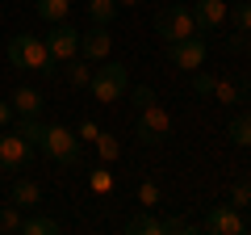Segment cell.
<instances>
[{
  "label": "cell",
  "instance_id": "6da1fadb",
  "mask_svg": "<svg viewBox=\"0 0 251 235\" xmlns=\"http://www.w3.org/2000/svg\"><path fill=\"white\" fill-rule=\"evenodd\" d=\"M134 105H138V143H147V147H155V143H163V139L172 135V114L159 105V97H155V88L151 84H138L134 88Z\"/></svg>",
  "mask_w": 251,
  "mask_h": 235
},
{
  "label": "cell",
  "instance_id": "7a4b0ae2",
  "mask_svg": "<svg viewBox=\"0 0 251 235\" xmlns=\"http://www.w3.org/2000/svg\"><path fill=\"white\" fill-rule=\"evenodd\" d=\"M9 63L17 67V72H42V76H50L54 59H50V51H46V38H38V34H13L9 38Z\"/></svg>",
  "mask_w": 251,
  "mask_h": 235
},
{
  "label": "cell",
  "instance_id": "3957f363",
  "mask_svg": "<svg viewBox=\"0 0 251 235\" xmlns=\"http://www.w3.org/2000/svg\"><path fill=\"white\" fill-rule=\"evenodd\" d=\"M126 88H130V67L117 63V59H105V67H97L92 72V84H88L97 105H117L126 97Z\"/></svg>",
  "mask_w": 251,
  "mask_h": 235
},
{
  "label": "cell",
  "instance_id": "277c9868",
  "mask_svg": "<svg viewBox=\"0 0 251 235\" xmlns=\"http://www.w3.org/2000/svg\"><path fill=\"white\" fill-rule=\"evenodd\" d=\"M155 29H159L163 42H180V38L205 34V29L197 26V17H193V9H188V4H163V9L155 13Z\"/></svg>",
  "mask_w": 251,
  "mask_h": 235
},
{
  "label": "cell",
  "instance_id": "5b68a950",
  "mask_svg": "<svg viewBox=\"0 0 251 235\" xmlns=\"http://www.w3.org/2000/svg\"><path fill=\"white\" fill-rule=\"evenodd\" d=\"M38 147H42L54 164H63V168H80V147L84 143L75 139L72 126H46V135H42Z\"/></svg>",
  "mask_w": 251,
  "mask_h": 235
},
{
  "label": "cell",
  "instance_id": "8992f818",
  "mask_svg": "<svg viewBox=\"0 0 251 235\" xmlns=\"http://www.w3.org/2000/svg\"><path fill=\"white\" fill-rule=\"evenodd\" d=\"M168 59L176 63V72H197V67H205V63H209V42H205V34L168 42Z\"/></svg>",
  "mask_w": 251,
  "mask_h": 235
},
{
  "label": "cell",
  "instance_id": "52a82bcc",
  "mask_svg": "<svg viewBox=\"0 0 251 235\" xmlns=\"http://www.w3.org/2000/svg\"><path fill=\"white\" fill-rule=\"evenodd\" d=\"M197 231H209V235H243L247 231V218H243V210H234L230 202H222V206H209L205 218H201Z\"/></svg>",
  "mask_w": 251,
  "mask_h": 235
},
{
  "label": "cell",
  "instance_id": "ba28073f",
  "mask_svg": "<svg viewBox=\"0 0 251 235\" xmlns=\"http://www.w3.org/2000/svg\"><path fill=\"white\" fill-rule=\"evenodd\" d=\"M80 29L75 26H67V21H54L50 26V34H46V51H50V59L54 63H72L75 55H80Z\"/></svg>",
  "mask_w": 251,
  "mask_h": 235
},
{
  "label": "cell",
  "instance_id": "9c48e42d",
  "mask_svg": "<svg viewBox=\"0 0 251 235\" xmlns=\"http://www.w3.org/2000/svg\"><path fill=\"white\" fill-rule=\"evenodd\" d=\"M29 160H34V143L17 126H4V135H0V168H29Z\"/></svg>",
  "mask_w": 251,
  "mask_h": 235
},
{
  "label": "cell",
  "instance_id": "30bf717a",
  "mask_svg": "<svg viewBox=\"0 0 251 235\" xmlns=\"http://www.w3.org/2000/svg\"><path fill=\"white\" fill-rule=\"evenodd\" d=\"M80 55L88 63H105L109 55H113V34H109V26H92L88 34L80 38Z\"/></svg>",
  "mask_w": 251,
  "mask_h": 235
},
{
  "label": "cell",
  "instance_id": "8fae6325",
  "mask_svg": "<svg viewBox=\"0 0 251 235\" xmlns=\"http://www.w3.org/2000/svg\"><path fill=\"white\" fill-rule=\"evenodd\" d=\"M9 202H13V206H21V210H42V202H46L42 181H34V176H17L13 189H9Z\"/></svg>",
  "mask_w": 251,
  "mask_h": 235
},
{
  "label": "cell",
  "instance_id": "7c38bea8",
  "mask_svg": "<svg viewBox=\"0 0 251 235\" xmlns=\"http://www.w3.org/2000/svg\"><path fill=\"white\" fill-rule=\"evenodd\" d=\"M243 97H247V88H243L234 76H214L205 101H214V105H243Z\"/></svg>",
  "mask_w": 251,
  "mask_h": 235
},
{
  "label": "cell",
  "instance_id": "4fadbf2b",
  "mask_svg": "<svg viewBox=\"0 0 251 235\" xmlns=\"http://www.w3.org/2000/svg\"><path fill=\"white\" fill-rule=\"evenodd\" d=\"M226 13H230L226 0H193V17H197L201 29H218L226 21Z\"/></svg>",
  "mask_w": 251,
  "mask_h": 235
},
{
  "label": "cell",
  "instance_id": "5bb4252c",
  "mask_svg": "<svg viewBox=\"0 0 251 235\" xmlns=\"http://www.w3.org/2000/svg\"><path fill=\"white\" fill-rule=\"evenodd\" d=\"M9 105H13V114H21V118H38V114H42V105H46V101H42V92H38V88L21 84V88H17V92L9 97Z\"/></svg>",
  "mask_w": 251,
  "mask_h": 235
},
{
  "label": "cell",
  "instance_id": "9a60e30c",
  "mask_svg": "<svg viewBox=\"0 0 251 235\" xmlns=\"http://www.w3.org/2000/svg\"><path fill=\"white\" fill-rule=\"evenodd\" d=\"M126 235H163V218H155L151 210H138V214L126 223Z\"/></svg>",
  "mask_w": 251,
  "mask_h": 235
},
{
  "label": "cell",
  "instance_id": "2e32d148",
  "mask_svg": "<svg viewBox=\"0 0 251 235\" xmlns=\"http://www.w3.org/2000/svg\"><path fill=\"white\" fill-rule=\"evenodd\" d=\"M59 231H63V223H59V218H50V214L21 218V235H59Z\"/></svg>",
  "mask_w": 251,
  "mask_h": 235
},
{
  "label": "cell",
  "instance_id": "e0dca14e",
  "mask_svg": "<svg viewBox=\"0 0 251 235\" xmlns=\"http://www.w3.org/2000/svg\"><path fill=\"white\" fill-rule=\"evenodd\" d=\"M226 135H230V143L251 147V109H243V114H234L230 122H226Z\"/></svg>",
  "mask_w": 251,
  "mask_h": 235
},
{
  "label": "cell",
  "instance_id": "ac0fdd59",
  "mask_svg": "<svg viewBox=\"0 0 251 235\" xmlns=\"http://www.w3.org/2000/svg\"><path fill=\"white\" fill-rule=\"evenodd\" d=\"M84 9H88L92 26H113V17L122 13V9H117V0H88Z\"/></svg>",
  "mask_w": 251,
  "mask_h": 235
},
{
  "label": "cell",
  "instance_id": "d6986e66",
  "mask_svg": "<svg viewBox=\"0 0 251 235\" xmlns=\"http://www.w3.org/2000/svg\"><path fill=\"white\" fill-rule=\"evenodd\" d=\"M92 72H97V67H92L88 59H72V63H67V84H72V88H88Z\"/></svg>",
  "mask_w": 251,
  "mask_h": 235
},
{
  "label": "cell",
  "instance_id": "ffe728a7",
  "mask_svg": "<svg viewBox=\"0 0 251 235\" xmlns=\"http://www.w3.org/2000/svg\"><path fill=\"white\" fill-rule=\"evenodd\" d=\"M67 13H72V0H38V17L42 21H67Z\"/></svg>",
  "mask_w": 251,
  "mask_h": 235
},
{
  "label": "cell",
  "instance_id": "44dd1931",
  "mask_svg": "<svg viewBox=\"0 0 251 235\" xmlns=\"http://www.w3.org/2000/svg\"><path fill=\"white\" fill-rule=\"evenodd\" d=\"M134 198H138V206H143V210H159V206H163V189H159L155 181H138Z\"/></svg>",
  "mask_w": 251,
  "mask_h": 235
},
{
  "label": "cell",
  "instance_id": "7402d4cb",
  "mask_svg": "<svg viewBox=\"0 0 251 235\" xmlns=\"http://www.w3.org/2000/svg\"><path fill=\"white\" fill-rule=\"evenodd\" d=\"M113 172H109V164H100V168H92L88 172V189L92 193H100V198H105V193H113Z\"/></svg>",
  "mask_w": 251,
  "mask_h": 235
},
{
  "label": "cell",
  "instance_id": "603a6c76",
  "mask_svg": "<svg viewBox=\"0 0 251 235\" xmlns=\"http://www.w3.org/2000/svg\"><path fill=\"white\" fill-rule=\"evenodd\" d=\"M92 147H97V155H100V164H113L117 155H122V143H117L113 135H105V130H100V135H97V143H92Z\"/></svg>",
  "mask_w": 251,
  "mask_h": 235
},
{
  "label": "cell",
  "instance_id": "cb8c5ba5",
  "mask_svg": "<svg viewBox=\"0 0 251 235\" xmlns=\"http://www.w3.org/2000/svg\"><path fill=\"white\" fill-rule=\"evenodd\" d=\"M226 17L234 21V34H251V0H243V4H230V13Z\"/></svg>",
  "mask_w": 251,
  "mask_h": 235
},
{
  "label": "cell",
  "instance_id": "d4e9b609",
  "mask_svg": "<svg viewBox=\"0 0 251 235\" xmlns=\"http://www.w3.org/2000/svg\"><path fill=\"white\" fill-rule=\"evenodd\" d=\"M230 206L234 210H251V181H234L230 185Z\"/></svg>",
  "mask_w": 251,
  "mask_h": 235
},
{
  "label": "cell",
  "instance_id": "484cf974",
  "mask_svg": "<svg viewBox=\"0 0 251 235\" xmlns=\"http://www.w3.org/2000/svg\"><path fill=\"white\" fill-rule=\"evenodd\" d=\"M17 130H21V135H25L29 139V143H42V135H46V122H38V118H21V122H17Z\"/></svg>",
  "mask_w": 251,
  "mask_h": 235
},
{
  "label": "cell",
  "instance_id": "4316f807",
  "mask_svg": "<svg viewBox=\"0 0 251 235\" xmlns=\"http://www.w3.org/2000/svg\"><path fill=\"white\" fill-rule=\"evenodd\" d=\"M21 214H25V210L9 202V206L0 210V231H21Z\"/></svg>",
  "mask_w": 251,
  "mask_h": 235
},
{
  "label": "cell",
  "instance_id": "83f0119b",
  "mask_svg": "<svg viewBox=\"0 0 251 235\" xmlns=\"http://www.w3.org/2000/svg\"><path fill=\"white\" fill-rule=\"evenodd\" d=\"M97 135H100V126L92 122V118H84L80 126H75V139H80V143H97Z\"/></svg>",
  "mask_w": 251,
  "mask_h": 235
},
{
  "label": "cell",
  "instance_id": "f1b7e54d",
  "mask_svg": "<svg viewBox=\"0 0 251 235\" xmlns=\"http://www.w3.org/2000/svg\"><path fill=\"white\" fill-rule=\"evenodd\" d=\"M188 76H193V92H197V97H209V84H214V76L201 72V67H197V72H188Z\"/></svg>",
  "mask_w": 251,
  "mask_h": 235
},
{
  "label": "cell",
  "instance_id": "f546056e",
  "mask_svg": "<svg viewBox=\"0 0 251 235\" xmlns=\"http://www.w3.org/2000/svg\"><path fill=\"white\" fill-rule=\"evenodd\" d=\"M4 126H13V105H9V101H0V130H4Z\"/></svg>",
  "mask_w": 251,
  "mask_h": 235
},
{
  "label": "cell",
  "instance_id": "4dcf8cb0",
  "mask_svg": "<svg viewBox=\"0 0 251 235\" xmlns=\"http://www.w3.org/2000/svg\"><path fill=\"white\" fill-rule=\"evenodd\" d=\"M143 0H117V9H138Z\"/></svg>",
  "mask_w": 251,
  "mask_h": 235
},
{
  "label": "cell",
  "instance_id": "1f68e13d",
  "mask_svg": "<svg viewBox=\"0 0 251 235\" xmlns=\"http://www.w3.org/2000/svg\"><path fill=\"white\" fill-rule=\"evenodd\" d=\"M243 51H247V59H251V34H243Z\"/></svg>",
  "mask_w": 251,
  "mask_h": 235
},
{
  "label": "cell",
  "instance_id": "d6a6232c",
  "mask_svg": "<svg viewBox=\"0 0 251 235\" xmlns=\"http://www.w3.org/2000/svg\"><path fill=\"white\" fill-rule=\"evenodd\" d=\"M243 101H247V109H251V88H247V97H243Z\"/></svg>",
  "mask_w": 251,
  "mask_h": 235
}]
</instances>
